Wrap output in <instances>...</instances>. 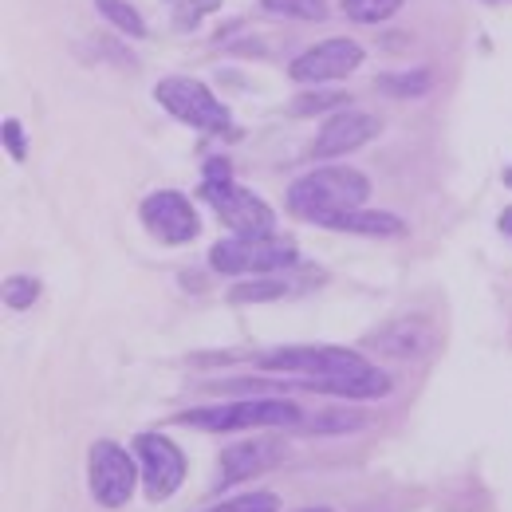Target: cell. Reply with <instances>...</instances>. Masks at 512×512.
Wrapping results in <instances>:
<instances>
[{"mask_svg":"<svg viewBox=\"0 0 512 512\" xmlns=\"http://www.w3.org/2000/svg\"><path fill=\"white\" fill-rule=\"evenodd\" d=\"M260 371L272 375H296L308 379V390H327V394H343V398H363L375 402L394 390V379L383 367H375L367 355L351 351V347H276L268 355L256 359Z\"/></svg>","mask_w":512,"mask_h":512,"instance_id":"6da1fadb","label":"cell"},{"mask_svg":"<svg viewBox=\"0 0 512 512\" xmlns=\"http://www.w3.org/2000/svg\"><path fill=\"white\" fill-rule=\"evenodd\" d=\"M371 197V178L355 166H320L304 178H296L288 186V213L308 221V225H320L327 229L331 217L339 213H351V209H363V201Z\"/></svg>","mask_w":512,"mask_h":512,"instance_id":"7a4b0ae2","label":"cell"},{"mask_svg":"<svg viewBox=\"0 0 512 512\" xmlns=\"http://www.w3.org/2000/svg\"><path fill=\"white\" fill-rule=\"evenodd\" d=\"M197 193H201V201L217 213V221H221L229 233H237V237L272 233V225H276V209H272L260 193L249 190V186H237L225 158H209V162H205Z\"/></svg>","mask_w":512,"mask_h":512,"instance_id":"3957f363","label":"cell"},{"mask_svg":"<svg viewBox=\"0 0 512 512\" xmlns=\"http://www.w3.org/2000/svg\"><path fill=\"white\" fill-rule=\"evenodd\" d=\"M178 426L205 430V434H237V430H280V426H304V410L288 398H237L221 406H197L174 414Z\"/></svg>","mask_w":512,"mask_h":512,"instance_id":"277c9868","label":"cell"},{"mask_svg":"<svg viewBox=\"0 0 512 512\" xmlns=\"http://www.w3.org/2000/svg\"><path fill=\"white\" fill-rule=\"evenodd\" d=\"M292 264H300V249L292 237L280 233H256V237L229 233L209 249V268L221 276H276Z\"/></svg>","mask_w":512,"mask_h":512,"instance_id":"5b68a950","label":"cell"},{"mask_svg":"<svg viewBox=\"0 0 512 512\" xmlns=\"http://www.w3.org/2000/svg\"><path fill=\"white\" fill-rule=\"evenodd\" d=\"M154 99L170 119H178L186 127L201 130V134H217V138H237L229 107L193 75H162L154 83Z\"/></svg>","mask_w":512,"mask_h":512,"instance_id":"8992f818","label":"cell"},{"mask_svg":"<svg viewBox=\"0 0 512 512\" xmlns=\"http://www.w3.org/2000/svg\"><path fill=\"white\" fill-rule=\"evenodd\" d=\"M138 457L134 449H123L119 442H95L87 453V489L99 509H127L134 489H138Z\"/></svg>","mask_w":512,"mask_h":512,"instance_id":"52a82bcc","label":"cell"},{"mask_svg":"<svg viewBox=\"0 0 512 512\" xmlns=\"http://www.w3.org/2000/svg\"><path fill=\"white\" fill-rule=\"evenodd\" d=\"M130 446H134L138 469H142V493H146V501L162 505V501H170V497L186 485L190 461H186L182 446H174L166 434L142 430V434H134Z\"/></svg>","mask_w":512,"mask_h":512,"instance_id":"ba28073f","label":"cell"},{"mask_svg":"<svg viewBox=\"0 0 512 512\" xmlns=\"http://www.w3.org/2000/svg\"><path fill=\"white\" fill-rule=\"evenodd\" d=\"M138 221H142V229L158 245H170V249L190 245V241H197V233H201V217H197L193 201L182 190L146 193L142 205H138Z\"/></svg>","mask_w":512,"mask_h":512,"instance_id":"9c48e42d","label":"cell"},{"mask_svg":"<svg viewBox=\"0 0 512 512\" xmlns=\"http://www.w3.org/2000/svg\"><path fill=\"white\" fill-rule=\"evenodd\" d=\"M363 60H367L363 44H355L347 36H335V40H320L308 52H300L288 67V75L296 83H335V79L355 75L363 67Z\"/></svg>","mask_w":512,"mask_h":512,"instance_id":"30bf717a","label":"cell"},{"mask_svg":"<svg viewBox=\"0 0 512 512\" xmlns=\"http://www.w3.org/2000/svg\"><path fill=\"white\" fill-rule=\"evenodd\" d=\"M379 130H383V119L371 115V111H335V115L323 119L320 134L312 142V158H320V162L331 158L335 162L343 154H355L359 146L375 142Z\"/></svg>","mask_w":512,"mask_h":512,"instance_id":"8fae6325","label":"cell"},{"mask_svg":"<svg viewBox=\"0 0 512 512\" xmlns=\"http://www.w3.org/2000/svg\"><path fill=\"white\" fill-rule=\"evenodd\" d=\"M284 461V442H272V438H253V442H237V446H225L217 457V481L213 489L225 493L241 481H253L260 473H268L272 465Z\"/></svg>","mask_w":512,"mask_h":512,"instance_id":"7c38bea8","label":"cell"},{"mask_svg":"<svg viewBox=\"0 0 512 512\" xmlns=\"http://www.w3.org/2000/svg\"><path fill=\"white\" fill-rule=\"evenodd\" d=\"M367 347H379L383 355H398V359H418L430 347V327L418 320V316L390 320L386 327L367 335Z\"/></svg>","mask_w":512,"mask_h":512,"instance_id":"4fadbf2b","label":"cell"},{"mask_svg":"<svg viewBox=\"0 0 512 512\" xmlns=\"http://www.w3.org/2000/svg\"><path fill=\"white\" fill-rule=\"evenodd\" d=\"M327 229L335 233H359V237H402L406 225L402 217L383 213V209H351V213H339L327 221Z\"/></svg>","mask_w":512,"mask_h":512,"instance_id":"5bb4252c","label":"cell"},{"mask_svg":"<svg viewBox=\"0 0 512 512\" xmlns=\"http://www.w3.org/2000/svg\"><path fill=\"white\" fill-rule=\"evenodd\" d=\"M375 87L390 95V99H422L430 87H434V71L430 67H406V71H390L379 75Z\"/></svg>","mask_w":512,"mask_h":512,"instance_id":"9a60e30c","label":"cell"},{"mask_svg":"<svg viewBox=\"0 0 512 512\" xmlns=\"http://www.w3.org/2000/svg\"><path fill=\"white\" fill-rule=\"evenodd\" d=\"M162 4H166V12H170L174 32L190 36V32L201 28V20H205V16L221 12V4H225V0H162Z\"/></svg>","mask_w":512,"mask_h":512,"instance_id":"2e32d148","label":"cell"},{"mask_svg":"<svg viewBox=\"0 0 512 512\" xmlns=\"http://www.w3.org/2000/svg\"><path fill=\"white\" fill-rule=\"evenodd\" d=\"M95 8H99V16H103L115 32H123L130 40H142V36H146V20H142V12H138L130 0H95Z\"/></svg>","mask_w":512,"mask_h":512,"instance_id":"e0dca14e","label":"cell"},{"mask_svg":"<svg viewBox=\"0 0 512 512\" xmlns=\"http://www.w3.org/2000/svg\"><path fill=\"white\" fill-rule=\"evenodd\" d=\"M284 296H288V280L280 276H256L229 292L233 304H264V300H284Z\"/></svg>","mask_w":512,"mask_h":512,"instance_id":"ac0fdd59","label":"cell"},{"mask_svg":"<svg viewBox=\"0 0 512 512\" xmlns=\"http://www.w3.org/2000/svg\"><path fill=\"white\" fill-rule=\"evenodd\" d=\"M406 0H339L343 16L355 20V24H383L390 20Z\"/></svg>","mask_w":512,"mask_h":512,"instance_id":"d6986e66","label":"cell"},{"mask_svg":"<svg viewBox=\"0 0 512 512\" xmlns=\"http://www.w3.org/2000/svg\"><path fill=\"white\" fill-rule=\"evenodd\" d=\"M272 16H284V20H327L331 12V0H260Z\"/></svg>","mask_w":512,"mask_h":512,"instance_id":"ffe728a7","label":"cell"},{"mask_svg":"<svg viewBox=\"0 0 512 512\" xmlns=\"http://www.w3.org/2000/svg\"><path fill=\"white\" fill-rule=\"evenodd\" d=\"M276 509H280V497L276 493L253 489V493H237V497H229V501H221V505H213V509L205 512H276Z\"/></svg>","mask_w":512,"mask_h":512,"instance_id":"44dd1931","label":"cell"},{"mask_svg":"<svg viewBox=\"0 0 512 512\" xmlns=\"http://www.w3.org/2000/svg\"><path fill=\"white\" fill-rule=\"evenodd\" d=\"M347 99H351L347 91H308V95H300V99L288 107V115H300V119H304V115H320V111H331V115H335Z\"/></svg>","mask_w":512,"mask_h":512,"instance_id":"7402d4cb","label":"cell"},{"mask_svg":"<svg viewBox=\"0 0 512 512\" xmlns=\"http://www.w3.org/2000/svg\"><path fill=\"white\" fill-rule=\"evenodd\" d=\"M40 300V280L36 276H8L4 280V304L12 312H28Z\"/></svg>","mask_w":512,"mask_h":512,"instance_id":"603a6c76","label":"cell"},{"mask_svg":"<svg viewBox=\"0 0 512 512\" xmlns=\"http://www.w3.org/2000/svg\"><path fill=\"white\" fill-rule=\"evenodd\" d=\"M0 130H4V150H8V158H12V162H28V134H24V127H20L16 119H4Z\"/></svg>","mask_w":512,"mask_h":512,"instance_id":"cb8c5ba5","label":"cell"},{"mask_svg":"<svg viewBox=\"0 0 512 512\" xmlns=\"http://www.w3.org/2000/svg\"><path fill=\"white\" fill-rule=\"evenodd\" d=\"M339 410H320L316 418H304V426L312 430V434H339V430H355L359 426V418H335Z\"/></svg>","mask_w":512,"mask_h":512,"instance_id":"d4e9b609","label":"cell"},{"mask_svg":"<svg viewBox=\"0 0 512 512\" xmlns=\"http://www.w3.org/2000/svg\"><path fill=\"white\" fill-rule=\"evenodd\" d=\"M497 225H501V233H505V237L512 241V205L505 209V213H501V217H497Z\"/></svg>","mask_w":512,"mask_h":512,"instance_id":"484cf974","label":"cell"},{"mask_svg":"<svg viewBox=\"0 0 512 512\" xmlns=\"http://www.w3.org/2000/svg\"><path fill=\"white\" fill-rule=\"evenodd\" d=\"M296 512H335V509H327V505H312V509H296Z\"/></svg>","mask_w":512,"mask_h":512,"instance_id":"4316f807","label":"cell"},{"mask_svg":"<svg viewBox=\"0 0 512 512\" xmlns=\"http://www.w3.org/2000/svg\"><path fill=\"white\" fill-rule=\"evenodd\" d=\"M505 186L512 190V170H505Z\"/></svg>","mask_w":512,"mask_h":512,"instance_id":"83f0119b","label":"cell"}]
</instances>
